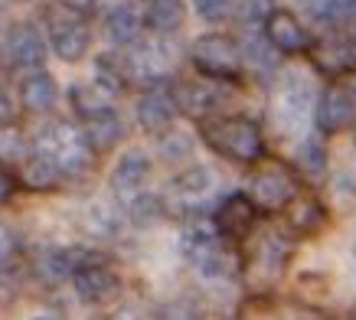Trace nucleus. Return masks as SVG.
<instances>
[{"instance_id":"obj_3","label":"nucleus","mask_w":356,"mask_h":320,"mask_svg":"<svg viewBox=\"0 0 356 320\" xmlns=\"http://www.w3.org/2000/svg\"><path fill=\"white\" fill-rule=\"evenodd\" d=\"M298 196V180L294 173L275 157H261L259 163H252L248 173V200L255 203V209L275 213L284 209Z\"/></svg>"},{"instance_id":"obj_43","label":"nucleus","mask_w":356,"mask_h":320,"mask_svg":"<svg viewBox=\"0 0 356 320\" xmlns=\"http://www.w3.org/2000/svg\"><path fill=\"white\" fill-rule=\"evenodd\" d=\"M40 320H46V317H40Z\"/></svg>"},{"instance_id":"obj_9","label":"nucleus","mask_w":356,"mask_h":320,"mask_svg":"<svg viewBox=\"0 0 356 320\" xmlns=\"http://www.w3.org/2000/svg\"><path fill=\"white\" fill-rule=\"evenodd\" d=\"M49 43H53V53L63 59V63H79L82 56L88 53V46H92V33L88 26L79 17L72 13H65L53 17V26H49Z\"/></svg>"},{"instance_id":"obj_16","label":"nucleus","mask_w":356,"mask_h":320,"mask_svg":"<svg viewBox=\"0 0 356 320\" xmlns=\"http://www.w3.org/2000/svg\"><path fill=\"white\" fill-rule=\"evenodd\" d=\"M151 177V157L144 150H128L111 170V190L118 196H138Z\"/></svg>"},{"instance_id":"obj_41","label":"nucleus","mask_w":356,"mask_h":320,"mask_svg":"<svg viewBox=\"0 0 356 320\" xmlns=\"http://www.w3.org/2000/svg\"><path fill=\"white\" fill-rule=\"evenodd\" d=\"M95 0H63V7H69V10H88Z\"/></svg>"},{"instance_id":"obj_17","label":"nucleus","mask_w":356,"mask_h":320,"mask_svg":"<svg viewBox=\"0 0 356 320\" xmlns=\"http://www.w3.org/2000/svg\"><path fill=\"white\" fill-rule=\"evenodd\" d=\"M173 115H177V102H173V92H167V88H151V92H144L138 102V121L144 131H151V134H157V131L170 128Z\"/></svg>"},{"instance_id":"obj_4","label":"nucleus","mask_w":356,"mask_h":320,"mask_svg":"<svg viewBox=\"0 0 356 320\" xmlns=\"http://www.w3.org/2000/svg\"><path fill=\"white\" fill-rule=\"evenodd\" d=\"M193 65L213 82H232L242 75V46L226 33H206L193 43Z\"/></svg>"},{"instance_id":"obj_28","label":"nucleus","mask_w":356,"mask_h":320,"mask_svg":"<svg viewBox=\"0 0 356 320\" xmlns=\"http://www.w3.org/2000/svg\"><path fill=\"white\" fill-rule=\"evenodd\" d=\"M86 229L98 239H111L118 232V213L105 203H88L86 209Z\"/></svg>"},{"instance_id":"obj_19","label":"nucleus","mask_w":356,"mask_h":320,"mask_svg":"<svg viewBox=\"0 0 356 320\" xmlns=\"http://www.w3.org/2000/svg\"><path fill=\"white\" fill-rule=\"evenodd\" d=\"M314 65L327 75H343L356 69V40H324L314 46Z\"/></svg>"},{"instance_id":"obj_10","label":"nucleus","mask_w":356,"mask_h":320,"mask_svg":"<svg viewBox=\"0 0 356 320\" xmlns=\"http://www.w3.org/2000/svg\"><path fill=\"white\" fill-rule=\"evenodd\" d=\"M3 56L17 69H36L46 59V43L33 23H13L3 36Z\"/></svg>"},{"instance_id":"obj_1","label":"nucleus","mask_w":356,"mask_h":320,"mask_svg":"<svg viewBox=\"0 0 356 320\" xmlns=\"http://www.w3.org/2000/svg\"><path fill=\"white\" fill-rule=\"evenodd\" d=\"M200 134L209 144V150H216L219 157L236 160V163H259L265 157L261 128L245 115L206 118L203 125H200Z\"/></svg>"},{"instance_id":"obj_38","label":"nucleus","mask_w":356,"mask_h":320,"mask_svg":"<svg viewBox=\"0 0 356 320\" xmlns=\"http://www.w3.org/2000/svg\"><path fill=\"white\" fill-rule=\"evenodd\" d=\"M17 121V108H13L10 95L0 88V125H13Z\"/></svg>"},{"instance_id":"obj_12","label":"nucleus","mask_w":356,"mask_h":320,"mask_svg":"<svg viewBox=\"0 0 356 320\" xmlns=\"http://www.w3.org/2000/svg\"><path fill=\"white\" fill-rule=\"evenodd\" d=\"M255 216H259L255 203L248 200L245 193H236V196L222 200V206L216 209L213 225H216V232L222 235V239H236V242H238V239H245V235L252 232Z\"/></svg>"},{"instance_id":"obj_26","label":"nucleus","mask_w":356,"mask_h":320,"mask_svg":"<svg viewBox=\"0 0 356 320\" xmlns=\"http://www.w3.org/2000/svg\"><path fill=\"white\" fill-rule=\"evenodd\" d=\"M105 26H108V36L115 43H134L140 30V20H138V13L131 10V3H118V7L108 10Z\"/></svg>"},{"instance_id":"obj_8","label":"nucleus","mask_w":356,"mask_h":320,"mask_svg":"<svg viewBox=\"0 0 356 320\" xmlns=\"http://www.w3.org/2000/svg\"><path fill=\"white\" fill-rule=\"evenodd\" d=\"M314 102V92H311V82L304 75H288L278 88V102H275V118L284 131H298L304 125V115Z\"/></svg>"},{"instance_id":"obj_37","label":"nucleus","mask_w":356,"mask_h":320,"mask_svg":"<svg viewBox=\"0 0 356 320\" xmlns=\"http://www.w3.org/2000/svg\"><path fill=\"white\" fill-rule=\"evenodd\" d=\"M330 17H356V0H330Z\"/></svg>"},{"instance_id":"obj_6","label":"nucleus","mask_w":356,"mask_h":320,"mask_svg":"<svg viewBox=\"0 0 356 320\" xmlns=\"http://www.w3.org/2000/svg\"><path fill=\"white\" fill-rule=\"evenodd\" d=\"M356 121V79L334 82L324 88V95L317 98V128L324 134L343 131Z\"/></svg>"},{"instance_id":"obj_13","label":"nucleus","mask_w":356,"mask_h":320,"mask_svg":"<svg viewBox=\"0 0 356 320\" xmlns=\"http://www.w3.org/2000/svg\"><path fill=\"white\" fill-rule=\"evenodd\" d=\"M265 40L271 43V49H278V53H284V56H298L311 46L301 20L288 10H275L268 20H265Z\"/></svg>"},{"instance_id":"obj_5","label":"nucleus","mask_w":356,"mask_h":320,"mask_svg":"<svg viewBox=\"0 0 356 320\" xmlns=\"http://www.w3.org/2000/svg\"><path fill=\"white\" fill-rule=\"evenodd\" d=\"M184 255L190 258V265L206 278H219L226 275V252L219 246V232L216 225L203 223V219H193V223L184 229Z\"/></svg>"},{"instance_id":"obj_15","label":"nucleus","mask_w":356,"mask_h":320,"mask_svg":"<svg viewBox=\"0 0 356 320\" xmlns=\"http://www.w3.org/2000/svg\"><path fill=\"white\" fill-rule=\"evenodd\" d=\"M173 102H177L180 111H186V115H193V118H203L206 121V115L222 102V92H219V86L213 82V79H190V82H177V88H173Z\"/></svg>"},{"instance_id":"obj_42","label":"nucleus","mask_w":356,"mask_h":320,"mask_svg":"<svg viewBox=\"0 0 356 320\" xmlns=\"http://www.w3.org/2000/svg\"><path fill=\"white\" fill-rule=\"evenodd\" d=\"M3 7H7V0H0V10H3Z\"/></svg>"},{"instance_id":"obj_25","label":"nucleus","mask_w":356,"mask_h":320,"mask_svg":"<svg viewBox=\"0 0 356 320\" xmlns=\"http://www.w3.org/2000/svg\"><path fill=\"white\" fill-rule=\"evenodd\" d=\"M82 255V252H72V248H49V252H43L40 255V262H36V271L43 275V281H63V278L76 275L79 265H86V262H76V258Z\"/></svg>"},{"instance_id":"obj_33","label":"nucleus","mask_w":356,"mask_h":320,"mask_svg":"<svg viewBox=\"0 0 356 320\" xmlns=\"http://www.w3.org/2000/svg\"><path fill=\"white\" fill-rule=\"evenodd\" d=\"M275 13L271 0H238V17L245 23H265Z\"/></svg>"},{"instance_id":"obj_34","label":"nucleus","mask_w":356,"mask_h":320,"mask_svg":"<svg viewBox=\"0 0 356 320\" xmlns=\"http://www.w3.org/2000/svg\"><path fill=\"white\" fill-rule=\"evenodd\" d=\"M196 13L209 23H219L232 13V0H196Z\"/></svg>"},{"instance_id":"obj_29","label":"nucleus","mask_w":356,"mask_h":320,"mask_svg":"<svg viewBox=\"0 0 356 320\" xmlns=\"http://www.w3.org/2000/svg\"><path fill=\"white\" fill-rule=\"evenodd\" d=\"M298 167L304 173H311V177H321L327 167V150L321 144V138H307L301 141V147H298Z\"/></svg>"},{"instance_id":"obj_21","label":"nucleus","mask_w":356,"mask_h":320,"mask_svg":"<svg viewBox=\"0 0 356 320\" xmlns=\"http://www.w3.org/2000/svg\"><path fill=\"white\" fill-rule=\"evenodd\" d=\"M86 141L92 150H108L115 147L121 138H124V125H121V118L115 111H105V115H95L86 121Z\"/></svg>"},{"instance_id":"obj_27","label":"nucleus","mask_w":356,"mask_h":320,"mask_svg":"<svg viewBox=\"0 0 356 320\" xmlns=\"http://www.w3.org/2000/svg\"><path fill=\"white\" fill-rule=\"evenodd\" d=\"M59 177H63L59 167H56L49 157H43V154H36V157H30L23 163V183H26L30 190H49V186H56Z\"/></svg>"},{"instance_id":"obj_30","label":"nucleus","mask_w":356,"mask_h":320,"mask_svg":"<svg viewBox=\"0 0 356 320\" xmlns=\"http://www.w3.org/2000/svg\"><path fill=\"white\" fill-rule=\"evenodd\" d=\"M128 213L138 225H151V223H157V216H161V200L151 196V193H138V196H131Z\"/></svg>"},{"instance_id":"obj_22","label":"nucleus","mask_w":356,"mask_h":320,"mask_svg":"<svg viewBox=\"0 0 356 320\" xmlns=\"http://www.w3.org/2000/svg\"><path fill=\"white\" fill-rule=\"evenodd\" d=\"M108 95L111 92L108 88H102L98 82H76V86H72V108L79 111L82 121H88V118L111 111Z\"/></svg>"},{"instance_id":"obj_2","label":"nucleus","mask_w":356,"mask_h":320,"mask_svg":"<svg viewBox=\"0 0 356 320\" xmlns=\"http://www.w3.org/2000/svg\"><path fill=\"white\" fill-rule=\"evenodd\" d=\"M36 150L53 160L63 177H79L92 167V147L86 134L65 121H49L36 131Z\"/></svg>"},{"instance_id":"obj_11","label":"nucleus","mask_w":356,"mask_h":320,"mask_svg":"<svg viewBox=\"0 0 356 320\" xmlns=\"http://www.w3.org/2000/svg\"><path fill=\"white\" fill-rule=\"evenodd\" d=\"M170 69V53L161 40H147V43H138L124 56V72H128L131 82H154L167 75Z\"/></svg>"},{"instance_id":"obj_40","label":"nucleus","mask_w":356,"mask_h":320,"mask_svg":"<svg viewBox=\"0 0 356 320\" xmlns=\"http://www.w3.org/2000/svg\"><path fill=\"white\" fill-rule=\"evenodd\" d=\"M10 248H13V242H10V235H7V229L0 225V262L10 255Z\"/></svg>"},{"instance_id":"obj_36","label":"nucleus","mask_w":356,"mask_h":320,"mask_svg":"<svg viewBox=\"0 0 356 320\" xmlns=\"http://www.w3.org/2000/svg\"><path fill=\"white\" fill-rule=\"evenodd\" d=\"M17 294H20V278L7 265H0V304H10Z\"/></svg>"},{"instance_id":"obj_18","label":"nucleus","mask_w":356,"mask_h":320,"mask_svg":"<svg viewBox=\"0 0 356 320\" xmlns=\"http://www.w3.org/2000/svg\"><path fill=\"white\" fill-rule=\"evenodd\" d=\"M213 186H216V177H213L209 167H190L180 177H173L170 196L180 206H200L213 193Z\"/></svg>"},{"instance_id":"obj_39","label":"nucleus","mask_w":356,"mask_h":320,"mask_svg":"<svg viewBox=\"0 0 356 320\" xmlns=\"http://www.w3.org/2000/svg\"><path fill=\"white\" fill-rule=\"evenodd\" d=\"M10 193H13V177L7 173V167L0 163V203H7V200H10Z\"/></svg>"},{"instance_id":"obj_24","label":"nucleus","mask_w":356,"mask_h":320,"mask_svg":"<svg viewBox=\"0 0 356 320\" xmlns=\"http://www.w3.org/2000/svg\"><path fill=\"white\" fill-rule=\"evenodd\" d=\"M20 98H23V108H26V111H46V108H53V98H56L53 75L49 72L26 75L20 86Z\"/></svg>"},{"instance_id":"obj_35","label":"nucleus","mask_w":356,"mask_h":320,"mask_svg":"<svg viewBox=\"0 0 356 320\" xmlns=\"http://www.w3.org/2000/svg\"><path fill=\"white\" fill-rule=\"evenodd\" d=\"M0 157L3 160H20L23 157V138L17 131H0Z\"/></svg>"},{"instance_id":"obj_7","label":"nucleus","mask_w":356,"mask_h":320,"mask_svg":"<svg viewBox=\"0 0 356 320\" xmlns=\"http://www.w3.org/2000/svg\"><path fill=\"white\" fill-rule=\"evenodd\" d=\"M288 242L281 239L278 232H265L255 242V248H252V255H248L245 262V275L259 285V288H265V285H271V281H278L281 271H284V265H288Z\"/></svg>"},{"instance_id":"obj_32","label":"nucleus","mask_w":356,"mask_h":320,"mask_svg":"<svg viewBox=\"0 0 356 320\" xmlns=\"http://www.w3.org/2000/svg\"><path fill=\"white\" fill-rule=\"evenodd\" d=\"M157 320H203L190 301H167L157 307Z\"/></svg>"},{"instance_id":"obj_14","label":"nucleus","mask_w":356,"mask_h":320,"mask_svg":"<svg viewBox=\"0 0 356 320\" xmlns=\"http://www.w3.org/2000/svg\"><path fill=\"white\" fill-rule=\"evenodd\" d=\"M72 285H76L79 301H86V304H102V301L115 298V291H118V275H115L111 268L98 265V262H86V265L76 268Z\"/></svg>"},{"instance_id":"obj_20","label":"nucleus","mask_w":356,"mask_h":320,"mask_svg":"<svg viewBox=\"0 0 356 320\" xmlns=\"http://www.w3.org/2000/svg\"><path fill=\"white\" fill-rule=\"evenodd\" d=\"M327 223V209L321 206V200L314 196H294L288 203V225H291L298 235H317Z\"/></svg>"},{"instance_id":"obj_23","label":"nucleus","mask_w":356,"mask_h":320,"mask_svg":"<svg viewBox=\"0 0 356 320\" xmlns=\"http://www.w3.org/2000/svg\"><path fill=\"white\" fill-rule=\"evenodd\" d=\"M186 10L180 0H151L147 3V13H144V23H147V30H154L157 36H167L173 33L180 23H184Z\"/></svg>"},{"instance_id":"obj_31","label":"nucleus","mask_w":356,"mask_h":320,"mask_svg":"<svg viewBox=\"0 0 356 320\" xmlns=\"http://www.w3.org/2000/svg\"><path fill=\"white\" fill-rule=\"evenodd\" d=\"M242 59H248L255 69H275V49H271V43L261 40V36H248Z\"/></svg>"}]
</instances>
